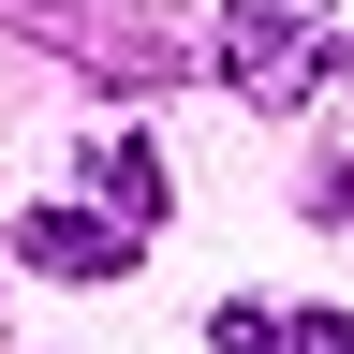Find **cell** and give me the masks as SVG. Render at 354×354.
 <instances>
[{
	"label": "cell",
	"mask_w": 354,
	"mask_h": 354,
	"mask_svg": "<svg viewBox=\"0 0 354 354\" xmlns=\"http://www.w3.org/2000/svg\"><path fill=\"white\" fill-rule=\"evenodd\" d=\"M221 74H236V104H310L325 74H354V0H236Z\"/></svg>",
	"instance_id": "cell-1"
},
{
	"label": "cell",
	"mask_w": 354,
	"mask_h": 354,
	"mask_svg": "<svg viewBox=\"0 0 354 354\" xmlns=\"http://www.w3.org/2000/svg\"><path fill=\"white\" fill-rule=\"evenodd\" d=\"M15 251L44 266V281H118V266H133V236H118V221H88V207H30Z\"/></svg>",
	"instance_id": "cell-2"
},
{
	"label": "cell",
	"mask_w": 354,
	"mask_h": 354,
	"mask_svg": "<svg viewBox=\"0 0 354 354\" xmlns=\"http://www.w3.org/2000/svg\"><path fill=\"white\" fill-rule=\"evenodd\" d=\"M88 177H104V207H118V236H133V221H162V162L133 148V133H104V148H88Z\"/></svg>",
	"instance_id": "cell-3"
},
{
	"label": "cell",
	"mask_w": 354,
	"mask_h": 354,
	"mask_svg": "<svg viewBox=\"0 0 354 354\" xmlns=\"http://www.w3.org/2000/svg\"><path fill=\"white\" fill-rule=\"evenodd\" d=\"M221 354H295V310H221Z\"/></svg>",
	"instance_id": "cell-4"
},
{
	"label": "cell",
	"mask_w": 354,
	"mask_h": 354,
	"mask_svg": "<svg viewBox=\"0 0 354 354\" xmlns=\"http://www.w3.org/2000/svg\"><path fill=\"white\" fill-rule=\"evenodd\" d=\"M295 354H354V325L339 310H295Z\"/></svg>",
	"instance_id": "cell-5"
}]
</instances>
